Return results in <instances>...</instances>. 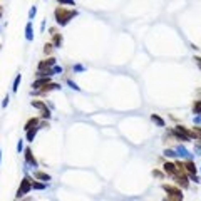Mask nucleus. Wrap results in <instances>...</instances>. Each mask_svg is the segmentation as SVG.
<instances>
[{
  "label": "nucleus",
  "mask_w": 201,
  "mask_h": 201,
  "mask_svg": "<svg viewBox=\"0 0 201 201\" xmlns=\"http://www.w3.org/2000/svg\"><path fill=\"white\" fill-rule=\"evenodd\" d=\"M72 15H76V12H66L64 9H57L55 10V17H57V22L59 24H67L69 22V19L72 17Z\"/></svg>",
  "instance_id": "1"
},
{
  "label": "nucleus",
  "mask_w": 201,
  "mask_h": 201,
  "mask_svg": "<svg viewBox=\"0 0 201 201\" xmlns=\"http://www.w3.org/2000/svg\"><path fill=\"white\" fill-rule=\"evenodd\" d=\"M164 189L168 193H171V196H174L176 200H183V194L179 189H176V188H171V186H164Z\"/></svg>",
  "instance_id": "2"
},
{
  "label": "nucleus",
  "mask_w": 201,
  "mask_h": 201,
  "mask_svg": "<svg viewBox=\"0 0 201 201\" xmlns=\"http://www.w3.org/2000/svg\"><path fill=\"white\" fill-rule=\"evenodd\" d=\"M176 153H178V156H181V158H189V156H191L189 151H188L186 148H183V146H179V148L176 149Z\"/></svg>",
  "instance_id": "3"
},
{
  "label": "nucleus",
  "mask_w": 201,
  "mask_h": 201,
  "mask_svg": "<svg viewBox=\"0 0 201 201\" xmlns=\"http://www.w3.org/2000/svg\"><path fill=\"white\" fill-rule=\"evenodd\" d=\"M164 171L169 173V174H173V176H176V166L171 164V163H166V164H164Z\"/></svg>",
  "instance_id": "4"
},
{
  "label": "nucleus",
  "mask_w": 201,
  "mask_h": 201,
  "mask_svg": "<svg viewBox=\"0 0 201 201\" xmlns=\"http://www.w3.org/2000/svg\"><path fill=\"white\" fill-rule=\"evenodd\" d=\"M186 169L189 171V176H194V173H196V166H194L193 161H188V163H186Z\"/></svg>",
  "instance_id": "5"
},
{
  "label": "nucleus",
  "mask_w": 201,
  "mask_h": 201,
  "mask_svg": "<svg viewBox=\"0 0 201 201\" xmlns=\"http://www.w3.org/2000/svg\"><path fill=\"white\" fill-rule=\"evenodd\" d=\"M29 188H30V184H29V179H24V184H22V188L19 189V196H22L25 191H29Z\"/></svg>",
  "instance_id": "6"
},
{
  "label": "nucleus",
  "mask_w": 201,
  "mask_h": 201,
  "mask_svg": "<svg viewBox=\"0 0 201 201\" xmlns=\"http://www.w3.org/2000/svg\"><path fill=\"white\" fill-rule=\"evenodd\" d=\"M193 111H194V114H200L201 116V101H194V104H193Z\"/></svg>",
  "instance_id": "7"
},
{
  "label": "nucleus",
  "mask_w": 201,
  "mask_h": 201,
  "mask_svg": "<svg viewBox=\"0 0 201 201\" xmlns=\"http://www.w3.org/2000/svg\"><path fill=\"white\" fill-rule=\"evenodd\" d=\"M151 119H153V121H154V122H156V124H159V126H164V121H163V119H161V117H159V116L153 114V116H151Z\"/></svg>",
  "instance_id": "8"
},
{
  "label": "nucleus",
  "mask_w": 201,
  "mask_h": 201,
  "mask_svg": "<svg viewBox=\"0 0 201 201\" xmlns=\"http://www.w3.org/2000/svg\"><path fill=\"white\" fill-rule=\"evenodd\" d=\"M47 81H49V79H44V81H37V82L34 84V87H40V86H45V84H47Z\"/></svg>",
  "instance_id": "9"
},
{
  "label": "nucleus",
  "mask_w": 201,
  "mask_h": 201,
  "mask_svg": "<svg viewBox=\"0 0 201 201\" xmlns=\"http://www.w3.org/2000/svg\"><path fill=\"white\" fill-rule=\"evenodd\" d=\"M35 176H37V178H40V179H45V181H49V179H50V178H49L47 174H42V173H37Z\"/></svg>",
  "instance_id": "10"
},
{
  "label": "nucleus",
  "mask_w": 201,
  "mask_h": 201,
  "mask_svg": "<svg viewBox=\"0 0 201 201\" xmlns=\"http://www.w3.org/2000/svg\"><path fill=\"white\" fill-rule=\"evenodd\" d=\"M164 154H166V156H176V153H174V151H171V149H166V151H164Z\"/></svg>",
  "instance_id": "11"
},
{
  "label": "nucleus",
  "mask_w": 201,
  "mask_h": 201,
  "mask_svg": "<svg viewBox=\"0 0 201 201\" xmlns=\"http://www.w3.org/2000/svg\"><path fill=\"white\" fill-rule=\"evenodd\" d=\"M194 124H201V116H196L194 117Z\"/></svg>",
  "instance_id": "12"
},
{
  "label": "nucleus",
  "mask_w": 201,
  "mask_h": 201,
  "mask_svg": "<svg viewBox=\"0 0 201 201\" xmlns=\"http://www.w3.org/2000/svg\"><path fill=\"white\" fill-rule=\"evenodd\" d=\"M69 86L72 87V89H79V87H77L76 84H74V82H72V81H69Z\"/></svg>",
  "instance_id": "13"
},
{
  "label": "nucleus",
  "mask_w": 201,
  "mask_h": 201,
  "mask_svg": "<svg viewBox=\"0 0 201 201\" xmlns=\"http://www.w3.org/2000/svg\"><path fill=\"white\" fill-rule=\"evenodd\" d=\"M194 60H196V62H198V66L201 67V59H200V57H196V59H194Z\"/></svg>",
  "instance_id": "14"
},
{
  "label": "nucleus",
  "mask_w": 201,
  "mask_h": 201,
  "mask_svg": "<svg viewBox=\"0 0 201 201\" xmlns=\"http://www.w3.org/2000/svg\"><path fill=\"white\" fill-rule=\"evenodd\" d=\"M164 201H168V200H164Z\"/></svg>",
  "instance_id": "15"
}]
</instances>
